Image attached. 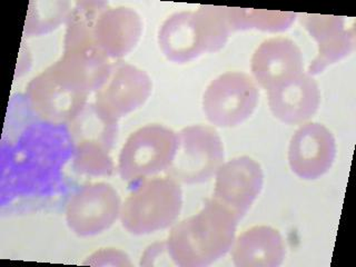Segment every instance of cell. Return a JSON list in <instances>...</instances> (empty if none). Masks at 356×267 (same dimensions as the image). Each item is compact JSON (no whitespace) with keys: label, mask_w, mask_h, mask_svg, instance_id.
<instances>
[{"label":"cell","mask_w":356,"mask_h":267,"mask_svg":"<svg viewBox=\"0 0 356 267\" xmlns=\"http://www.w3.org/2000/svg\"><path fill=\"white\" fill-rule=\"evenodd\" d=\"M236 215L216 200H207L197 214L176 224L166 241L172 263L206 267L226 255L235 241Z\"/></svg>","instance_id":"obj_1"},{"label":"cell","mask_w":356,"mask_h":267,"mask_svg":"<svg viewBox=\"0 0 356 267\" xmlns=\"http://www.w3.org/2000/svg\"><path fill=\"white\" fill-rule=\"evenodd\" d=\"M183 207V192L174 178L155 177L137 183L120 209L122 227L147 235L170 227Z\"/></svg>","instance_id":"obj_2"},{"label":"cell","mask_w":356,"mask_h":267,"mask_svg":"<svg viewBox=\"0 0 356 267\" xmlns=\"http://www.w3.org/2000/svg\"><path fill=\"white\" fill-rule=\"evenodd\" d=\"M177 147V134L153 124L128 137L120 150L118 172L122 181L137 184L170 168Z\"/></svg>","instance_id":"obj_3"},{"label":"cell","mask_w":356,"mask_h":267,"mask_svg":"<svg viewBox=\"0 0 356 267\" xmlns=\"http://www.w3.org/2000/svg\"><path fill=\"white\" fill-rule=\"evenodd\" d=\"M224 156L222 139L214 128L188 126L177 134L175 156L166 172L181 183H205L216 175Z\"/></svg>","instance_id":"obj_4"},{"label":"cell","mask_w":356,"mask_h":267,"mask_svg":"<svg viewBox=\"0 0 356 267\" xmlns=\"http://www.w3.org/2000/svg\"><path fill=\"white\" fill-rule=\"evenodd\" d=\"M259 90L250 76L229 72L211 81L203 97L207 120L218 127H235L253 114Z\"/></svg>","instance_id":"obj_5"},{"label":"cell","mask_w":356,"mask_h":267,"mask_svg":"<svg viewBox=\"0 0 356 267\" xmlns=\"http://www.w3.org/2000/svg\"><path fill=\"white\" fill-rule=\"evenodd\" d=\"M152 87L144 70L122 61L115 63L108 78L95 92L92 105L106 120L117 122L146 103Z\"/></svg>","instance_id":"obj_6"},{"label":"cell","mask_w":356,"mask_h":267,"mask_svg":"<svg viewBox=\"0 0 356 267\" xmlns=\"http://www.w3.org/2000/svg\"><path fill=\"white\" fill-rule=\"evenodd\" d=\"M120 209V195L111 184H87L67 204V225L78 236H95L116 222Z\"/></svg>","instance_id":"obj_7"},{"label":"cell","mask_w":356,"mask_h":267,"mask_svg":"<svg viewBox=\"0 0 356 267\" xmlns=\"http://www.w3.org/2000/svg\"><path fill=\"white\" fill-rule=\"evenodd\" d=\"M26 97L42 120L63 125L70 124L85 108L88 95L70 86L49 66L29 83Z\"/></svg>","instance_id":"obj_8"},{"label":"cell","mask_w":356,"mask_h":267,"mask_svg":"<svg viewBox=\"0 0 356 267\" xmlns=\"http://www.w3.org/2000/svg\"><path fill=\"white\" fill-rule=\"evenodd\" d=\"M264 175L261 165L248 156L224 163L216 172L213 200L227 207L239 220L261 193Z\"/></svg>","instance_id":"obj_9"},{"label":"cell","mask_w":356,"mask_h":267,"mask_svg":"<svg viewBox=\"0 0 356 267\" xmlns=\"http://www.w3.org/2000/svg\"><path fill=\"white\" fill-rule=\"evenodd\" d=\"M337 156L333 134L318 122L302 126L292 137L289 163L295 175L316 179L331 168Z\"/></svg>","instance_id":"obj_10"},{"label":"cell","mask_w":356,"mask_h":267,"mask_svg":"<svg viewBox=\"0 0 356 267\" xmlns=\"http://www.w3.org/2000/svg\"><path fill=\"white\" fill-rule=\"evenodd\" d=\"M302 72L303 56L298 44L291 39H267L259 44L252 57V74L266 92Z\"/></svg>","instance_id":"obj_11"},{"label":"cell","mask_w":356,"mask_h":267,"mask_svg":"<svg viewBox=\"0 0 356 267\" xmlns=\"http://www.w3.org/2000/svg\"><path fill=\"white\" fill-rule=\"evenodd\" d=\"M142 31V19L136 11L107 7L95 24V44L107 58H122L136 47Z\"/></svg>","instance_id":"obj_12"},{"label":"cell","mask_w":356,"mask_h":267,"mask_svg":"<svg viewBox=\"0 0 356 267\" xmlns=\"http://www.w3.org/2000/svg\"><path fill=\"white\" fill-rule=\"evenodd\" d=\"M300 20L318 44V55L309 67V75L320 74L353 50L354 33L345 28L344 17L303 14Z\"/></svg>","instance_id":"obj_13"},{"label":"cell","mask_w":356,"mask_h":267,"mask_svg":"<svg viewBox=\"0 0 356 267\" xmlns=\"http://www.w3.org/2000/svg\"><path fill=\"white\" fill-rule=\"evenodd\" d=\"M267 94L273 115L285 124H300L309 120L320 105L316 81L304 72Z\"/></svg>","instance_id":"obj_14"},{"label":"cell","mask_w":356,"mask_h":267,"mask_svg":"<svg viewBox=\"0 0 356 267\" xmlns=\"http://www.w3.org/2000/svg\"><path fill=\"white\" fill-rule=\"evenodd\" d=\"M159 44L165 57L176 64H185L205 54L195 11H181L168 17L159 29Z\"/></svg>","instance_id":"obj_15"},{"label":"cell","mask_w":356,"mask_h":267,"mask_svg":"<svg viewBox=\"0 0 356 267\" xmlns=\"http://www.w3.org/2000/svg\"><path fill=\"white\" fill-rule=\"evenodd\" d=\"M285 257V244L280 232L270 226H254L241 234L233 244L237 267H277Z\"/></svg>","instance_id":"obj_16"},{"label":"cell","mask_w":356,"mask_h":267,"mask_svg":"<svg viewBox=\"0 0 356 267\" xmlns=\"http://www.w3.org/2000/svg\"><path fill=\"white\" fill-rule=\"evenodd\" d=\"M70 125L74 143H98L111 150L117 137V122L106 120L92 104H87Z\"/></svg>","instance_id":"obj_17"},{"label":"cell","mask_w":356,"mask_h":267,"mask_svg":"<svg viewBox=\"0 0 356 267\" xmlns=\"http://www.w3.org/2000/svg\"><path fill=\"white\" fill-rule=\"evenodd\" d=\"M296 16L298 14L289 11L227 8V19L231 31L259 29L281 33L292 26Z\"/></svg>","instance_id":"obj_18"},{"label":"cell","mask_w":356,"mask_h":267,"mask_svg":"<svg viewBox=\"0 0 356 267\" xmlns=\"http://www.w3.org/2000/svg\"><path fill=\"white\" fill-rule=\"evenodd\" d=\"M195 16L203 35L206 53H216L222 49L231 33L227 7L200 6L195 11Z\"/></svg>","instance_id":"obj_19"},{"label":"cell","mask_w":356,"mask_h":267,"mask_svg":"<svg viewBox=\"0 0 356 267\" xmlns=\"http://www.w3.org/2000/svg\"><path fill=\"white\" fill-rule=\"evenodd\" d=\"M72 161L76 172L83 175L111 176L115 170L108 148L98 143H75Z\"/></svg>","instance_id":"obj_20"},{"label":"cell","mask_w":356,"mask_h":267,"mask_svg":"<svg viewBox=\"0 0 356 267\" xmlns=\"http://www.w3.org/2000/svg\"><path fill=\"white\" fill-rule=\"evenodd\" d=\"M70 13L67 3H44V8L37 3L36 8H31L28 14L25 33L42 35L53 31L65 18H68Z\"/></svg>","instance_id":"obj_21"},{"label":"cell","mask_w":356,"mask_h":267,"mask_svg":"<svg viewBox=\"0 0 356 267\" xmlns=\"http://www.w3.org/2000/svg\"><path fill=\"white\" fill-rule=\"evenodd\" d=\"M83 265H94V266H131V263L125 253L114 248H104L87 257Z\"/></svg>","instance_id":"obj_22"},{"label":"cell","mask_w":356,"mask_h":267,"mask_svg":"<svg viewBox=\"0 0 356 267\" xmlns=\"http://www.w3.org/2000/svg\"><path fill=\"white\" fill-rule=\"evenodd\" d=\"M165 256H170L167 250L166 242L156 243L145 250L140 265L144 266H155V265H164L159 259H164Z\"/></svg>","instance_id":"obj_23"}]
</instances>
